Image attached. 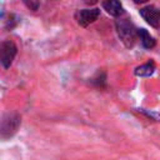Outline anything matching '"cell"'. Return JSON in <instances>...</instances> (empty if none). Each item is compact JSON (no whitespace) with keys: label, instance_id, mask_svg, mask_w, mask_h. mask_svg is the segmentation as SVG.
Masks as SVG:
<instances>
[{"label":"cell","instance_id":"obj_1","mask_svg":"<svg viewBox=\"0 0 160 160\" xmlns=\"http://www.w3.org/2000/svg\"><path fill=\"white\" fill-rule=\"evenodd\" d=\"M119 39L126 48H132L138 39V29L128 18H120L115 21Z\"/></svg>","mask_w":160,"mask_h":160},{"label":"cell","instance_id":"obj_2","mask_svg":"<svg viewBox=\"0 0 160 160\" xmlns=\"http://www.w3.org/2000/svg\"><path fill=\"white\" fill-rule=\"evenodd\" d=\"M21 124V118L18 112H9L0 118V138L9 139L19 129Z\"/></svg>","mask_w":160,"mask_h":160},{"label":"cell","instance_id":"obj_3","mask_svg":"<svg viewBox=\"0 0 160 160\" xmlns=\"http://www.w3.org/2000/svg\"><path fill=\"white\" fill-rule=\"evenodd\" d=\"M16 52H18V48L12 41L5 40L0 42V64L4 69L10 68V65L12 64L16 56Z\"/></svg>","mask_w":160,"mask_h":160},{"label":"cell","instance_id":"obj_4","mask_svg":"<svg viewBox=\"0 0 160 160\" xmlns=\"http://www.w3.org/2000/svg\"><path fill=\"white\" fill-rule=\"evenodd\" d=\"M99 16H100V9H98V8L82 9V10H78L75 12V20L82 28H86L90 24L95 22Z\"/></svg>","mask_w":160,"mask_h":160},{"label":"cell","instance_id":"obj_5","mask_svg":"<svg viewBox=\"0 0 160 160\" xmlns=\"http://www.w3.org/2000/svg\"><path fill=\"white\" fill-rule=\"evenodd\" d=\"M139 12L150 26H152V28L160 26V9H158L156 6H154V5L144 6L139 10Z\"/></svg>","mask_w":160,"mask_h":160},{"label":"cell","instance_id":"obj_6","mask_svg":"<svg viewBox=\"0 0 160 160\" xmlns=\"http://www.w3.org/2000/svg\"><path fill=\"white\" fill-rule=\"evenodd\" d=\"M102 9L111 16L119 18L124 14V8L120 0H104L102 1Z\"/></svg>","mask_w":160,"mask_h":160},{"label":"cell","instance_id":"obj_7","mask_svg":"<svg viewBox=\"0 0 160 160\" xmlns=\"http://www.w3.org/2000/svg\"><path fill=\"white\" fill-rule=\"evenodd\" d=\"M138 38L140 39L142 46L146 49H152L156 45V40L150 35L146 29H138Z\"/></svg>","mask_w":160,"mask_h":160},{"label":"cell","instance_id":"obj_8","mask_svg":"<svg viewBox=\"0 0 160 160\" xmlns=\"http://www.w3.org/2000/svg\"><path fill=\"white\" fill-rule=\"evenodd\" d=\"M155 71V64L154 61H148L140 66H138L134 71V74L136 76H140V78H148V76H151Z\"/></svg>","mask_w":160,"mask_h":160},{"label":"cell","instance_id":"obj_9","mask_svg":"<svg viewBox=\"0 0 160 160\" xmlns=\"http://www.w3.org/2000/svg\"><path fill=\"white\" fill-rule=\"evenodd\" d=\"M139 111H141L142 114H145L148 118H150V119H152V120L160 122V114H159V112L151 111V110H146V109H139Z\"/></svg>","mask_w":160,"mask_h":160},{"label":"cell","instance_id":"obj_10","mask_svg":"<svg viewBox=\"0 0 160 160\" xmlns=\"http://www.w3.org/2000/svg\"><path fill=\"white\" fill-rule=\"evenodd\" d=\"M24 1L28 5V8H30L31 10H38V8H39V0H24Z\"/></svg>","mask_w":160,"mask_h":160},{"label":"cell","instance_id":"obj_11","mask_svg":"<svg viewBox=\"0 0 160 160\" xmlns=\"http://www.w3.org/2000/svg\"><path fill=\"white\" fill-rule=\"evenodd\" d=\"M99 0H84V2L85 4H88V5H94V4H96Z\"/></svg>","mask_w":160,"mask_h":160},{"label":"cell","instance_id":"obj_12","mask_svg":"<svg viewBox=\"0 0 160 160\" xmlns=\"http://www.w3.org/2000/svg\"><path fill=\"white\" fill-rule=\"evenodd\" d=\"M135 4H145V2H148L149 0H132Z\"/></svg>","mask_w":160,"mask_h":160}]
</instances>
